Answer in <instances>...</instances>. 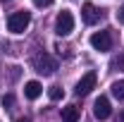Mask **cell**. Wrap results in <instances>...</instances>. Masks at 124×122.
I'll return each instance as SVG.
<instances>
[{
    "label": "cell",
    "instance_id": "obj_10",
    "mask_svg": "<svg viewBox=\"0 0 124 122\" xmlns=\"http://www.w3.org/2000/svg\"><path fill=\"white\" fill-rule=\"evenodd\" d=\"M112 96H115L117 101H124V79H119V81L112 84Z\"/></svg>",
    "mask_w": 124,
    "mask_h": 122
},
{
    "label": "cell",
    "instance_id": "obj_12",
    "mask_svg": "<svg viewBox=\"0 0 124 122\" xmlns=\"http://www.w3.org/2000/svg\"><path fill=\"white\" fill-rule=\"evenodd\" d=\"M112 67H115V70H124V53H122V55H117V58L112 60Z\"/></svg>",
    "mask_w": 124,
    "mask_h": 122
},
{
    "label": "cell",
    "instance_id": "obj_15",
    "mask_svg": "<svg viewBox=\"0 0 124 122\" xmlns=\"http://www.w3.org/2000/svg\"><path fill=\"white\" fill-rule=\"evenodd\" d=\"M117 22H119V24H124V5L119 7V12H117Z\"/></svg>",
    "mask_w": 124,
    "mask_h": 122
},
{
    "label": "cell",
    "instance_id": "obj_14",
    "mask_svg": "<svg viewBox=\"0 0 124 122\" xmlns=\"http://www.w3.org/2000/svg\"><path fill=\"white\" fill-rule=\"evenodd\" d=\"M33 5H36V7H50L53 0H33Z\"/></svg>",
    "mask_w": 124,
    "mask_h": 122
},
{
    "label": "cell",
    "instance_id": "obj_17",
    "mask_svg": "<svg viewBox=\"0 0 124 122\" xmlns=\"http://www.w3.org/2000/svg\"><path fill=\"white\" fill-rule=\"evenodd\" d=\"M17 122H31V120H26V117H24V120H17Z\"/></svg>",
    "mask_w": 124,
    "mask_h": 122
},
{
    "label": "cell",
    "instance_id": "obj_16",
    "mask_svg": "<svg viewBox=\"0 0 124 122\" xmlns=\"http://www.w3.org/2000/svg\"><path fill=\"white\" fill-rule=\"evenodd\" d=\"M117 122H124V110L119 113V120H117Z\"/></svg>",
    "mask_w": 124,
    "mask_h": 122
},
{
    "label": "cell",
    "instance_id": "obj_5",
    "mask_svg": "<svg viewBox=\"0 0 124 122\" xmlns=\"http://www.w3.org/2000/svg\"><path fill=\"white\" fill-rule=\"evenodd\" d=\"M91 46L95 48V50H110L112 48V36H110V31H95L91 36Z\"/></svg>",
    "mask_w": 124,
    "mask_h": 122
},
{
    "label": "cell",
    "instance_id": "obj_4",
    "mask_svg": "<svg viewBox=\"0 0 124 122\" xmlns=\"http://www.w3.org/2000/svg\"><path fill=\"white\" fill-rule=\"evenodd\" d=\"M95 81H98V74L95 72H86V74L79 79V84H77V96H86V93H91L93 89H95Z\"/></svg>",
    "mask_w": 124,
    "mask_h": 122
},
{
    "label": "cell",
    "instance_id": "obj_18",
    "mask_svg": "<svg viewBox=\"0 0 124 122\" xmlns=\"http://www.w3.org/2000/svg\"><path fill=\"white\" fill-rule=\"evenodd\" d=\"M2 2H10V0H2Z\"/></svg>",
    "mask_w": 124,
    "mask_h": 122
},
{
    "label": "cell",
    "instance_id": "obj_9",
    "mask_svg": "<svg viewBox=\"0 0 124 122\" xmlns=\"http://www.w3.org/2000/svg\"><path fill=\"white\" fill-rule=\"evenodd\" d=\"M62 122H79V108L77 105L62 108Z\"/></svg>",
    "mask_w": 124,
    "mask_h": 122
},
{
    "label": "cell",
    "instance_id": "obj_7",
    "mask_svg": "<svg viewBox=\"0 0 124 122\" xmlns=\"http://www.w3.org/2000/svg\"><path fill=\"white\" fill-rule=\"evenodd\" d=\"M100 17H103V12H100L93 2H86V5H84V10H81V19H84L86 24H95V22H100Z\"/></svg>",
    "mask_w": 124,
    "mask_h": 122
},
{
    "label": "cell",
    "instance_id": "obj_8",
    "mask_svg": "<svg viewBox=\"0 0 124 122\" xmlns=\"http://www.w3.org/2000/svg\"><path fill=\"white\" fill-rule=\"evenodd\" d=\"M41 93H43V86H41L38 81H26V84H24V96H26L29 101H36Z\"/></svg>",
    "mask_w": 124,
    "mask_h": 122
},
{
    "label": "cell",
    "instance_id": "obj_1",
    "mask_svg": "<svg viewBox=\"0 0 124 122\" xmlns=\"http://www.w3.org/2000/svg\"><path fill=\"white\" fill-rule=\"evenodd\" d=\"M29 24H31V12H26V10L12 12L10 19H7V29L12 31V34H24Z\"/></svg>",
    "mask_w": 124,
    "mask_h": 122
},
{
    "label": "cell",
    "instance_id": "obj_11",
    "mask_svg": "<svg viewBox=\"0 0 124 122\" xmlns=\"http://www.w3.org/2000/svg\"><path fill=\"white\" fill-rule=\"evenodd\" d=\"M48 96H50V101H62L64 98V91H62V86H50L48 89Z\"/></svg>",
    "mask_w": 124,
    "mask_h": 122
},
{
    "label": "cell",
    "instance_id": "obj_3",
    "mask_svg": "<svg viewBox=\"0 0 124 122\" xmlns=\"http://www.w3.org/2000/svg\"><path fill=\"white\" fill-rule=\"evenodd\" d=\"M55 31L60 36H69L74 31V15L69 10H62L60 15H57V19H55Z\"/></svg>",
    "mask_w": 124,
    "mask_h": 122
},
{
    "label": "cell",
    "instance_id": "obj_6",
    "mask_svg": "<svg viewBox=\"0 0 124 122\" xmlns=\"http://www.w3.org/2000/svg\"><path fill=\"white\" fill-rule=\"evenodd\" d=\"M110 113H112V105H110V98L108 96H100L98 101H95V105H93V115L98 117V120H108Z\"/></svg>",
    "mask_w": 124,
    "mask_h": 122
},
{
    "label": "cell",
    "instance_id": "obj_2",
    "mask_svg": "<svg viewBox=\"0 0 124 122\" xmlns=\"http://www.w3.org/2000/svg\"><path fill=\"white\" fill-rule=\"evenodd\" d=\"M33 70H36L38 74H43V77H50L55 70H57V62H55L53 55L41 53V55H36V58H33Z\"/></svg>",
    "mask_w": 124,
    "mask_h": 122
},
{
    "label": "cell",
    "instance_id": "obj_13",
    "mask_svg": "<svg viewBox=\"0 0 124 122\" xmlns=\"http://www.w3.org/2000/svg\"><path fill=\"white\" fill-rule=\"evenodd\" d=\"M12 103H15V96H12V93H7V96H2V105H5V108H10Z\"/></svg>",
    "mask_w": 124,
    "mask_h": 122
}]
</instances>
